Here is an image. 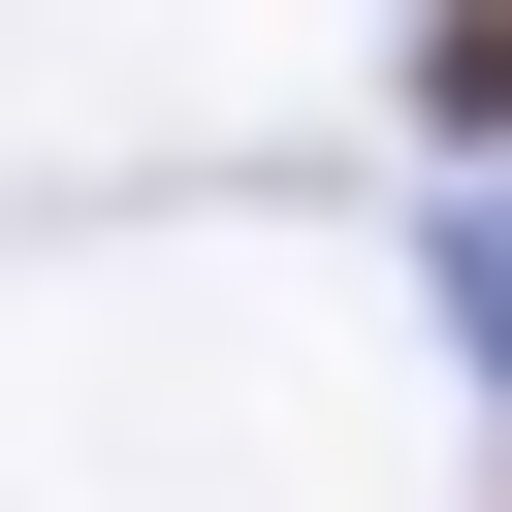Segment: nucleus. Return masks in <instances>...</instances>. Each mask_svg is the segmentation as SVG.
<instances>
[{"instance_id":"nucleus-1","label":"nucleus","mask_w":512,"mask_h":512,"mask_svg":"<svg viewBox=\"0 0 512 512\" xmlns=\"http://www.w3.org/2000/svg\"><path fill=\"white\" fill-rule=\"evenodd\" d=\"M448 96H480V128H512V0H448Z\"/></svg>"}]
</instances>
